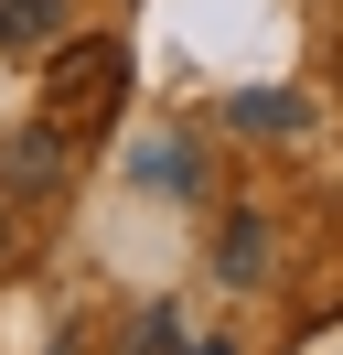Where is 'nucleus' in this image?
<instances>
[{
	"label": "nucleus",
	"mask_w": 343,
	"mask_h": 355,
	"mask_svg": "<svg viewBox=\"0 0 343 355\" xmlns=\"http://www.w3.org/2000/svg\"><path fill=\"white\" fill-rule=\"evenodd\" d=\"M214 269H225L236 291H257V280H268V226H257V216H225V248H214Z\"/></svg>",
	"instance_id": "nucleus-3"
},
{
	"label": "nucleus",
	"mask_w": 343,
	"mask_h": 355,
	"mask_svg": "<svg viewBox=\"0 0 343 355\" xmlns=\"http://www.w3.org/2000/svg\"><path fill=\"white\" fill-rule=\"evenodd\" d=\"M54 33V0H0V44H43Z\"/></svg>",
	"instance_id": "nucleus-5"
},
{
	"label": "nucleus",
	"mask_w": 343,
	"mask_h": 355,
	"mask_svg": "<svg viewBox=\"0 0 343 355\" xmlns=\"http://www.w3.org/2000/svg\"><path fill=\"white\" fill-rule=\"evenodd\" d=\"M140 355H172V312H140Z\"/></svg>",
	"instance_id": "nucleus-6"
},
{
	"label": "nucleus",
	"mask_w": 343,
	"mask_h": 355,
	"mask_svg": "<svg viewBox=\"0 0 343 355\" xmlns=\"http://www.w3.org/2000/svg\"><path fill=\"white\" fill-rule=\"evenodd\" d=\"M118 97H129V54L118 44H64L43 65V130L54 140H97L118 119Z\"/></svg>",
	"instance_id": "nucleus-1"
},
{
	"label": "nucleus",
	"mask_w": 343,
	"mask_h": 355,
	"mask_svg": "<svg viewBox=\"0 0 343 355\" xmlns=\"http://www.w3.org/2000/svg\"><path fill=\"white\" fill-rule=\"evenodd\" d=\"M54 183H64V140H54V130L33 119V130H21L11 151H0V194H11V205H43Z\"/></svg>",
	"instance_id": "nucleus-2"
},
{
	"label": "nucleus",
	"mask_w": 343,
	"mask_h": 355,
	"mask_svg": "<svg viewBox=\"0 0 343 355\" xmlns=\"http://www.w3.org/2000/svg\"><path fill=\"white\" fill-rule=\"evenodd\" d=\"M236 130H311V108H300L290 87H247L236 97Z\"/></svg>",
	"instance_id": "nucleus-4"
},
{
	"label": "nucleus",
	"mask_w": 343,
	"mask_h": 355,
	"mask_svg": "<svg viewBox=\"0 0 343 355\" xmlns=\"http://www.w3.org/2000/svg\"><path fill=\"white\" fill-rule=\"evenodd\" d=\"M0 259H11V194H0Z\"/></svg>",
	"instance_id": "nucleus-7"
}]
</instances>
